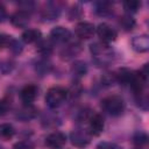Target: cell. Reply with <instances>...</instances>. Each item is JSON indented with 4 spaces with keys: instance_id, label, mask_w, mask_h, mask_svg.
Returning <instances> with one entry per match:
<instances>
[{
    "instance_id": "6da1fadb",
    "label": "cell",
    "mask_w": 149,
    "mask_h": 149,
    "mask_svg": "<svg viewBox=\"0 0 149 149\" xmlns=\"http://www.w3.org/2000/svg\"><path fill=\"white\" fill-rule=\"evenodd\" d=\"M66 95H68V92L65 88L61 86H54L48 90L45 95V102L48 104L49 107L56 108L64 102V100L66 99Z\"/></svg>"
},
{
    "instance_id": "7a4b0ae2",
    "label": "cell",
    "mask_w": 149,
    "mask_h": 149,
    "mask_svg": "<svg viewBox=\"0 0 149 149\" xmlns=\"http://www.w3.org/2000/svg\"><path fill=\"white\" fill-rule=\"evenodd\" d=\"M101 106L107 113H109L111 115H114V116L120 115L125 109L123 99L119 95H109V97L105 98L101 101Z\"/></svg>"
},
{
    "instance_id": "3957f363",
    "label": "cell",
    "mask_w": 149,
    "mask_h": 149,
    "mask_svg": "<svg viewBox=\"0 0 149 149\" xmlns=\"http://www.w3.org/2000/svg\"><path fill=\"white\" fill-rule=\"evenodd\" d=\"M66 143V135L61 132H54L45 137V146L50 149H61Z\"/></svg>"
},
{
    "instance_id": "277c9868",
    "label": "cell",
    "mask_w": 149,
    "mask_h": 149,
    "mask_svg": "<svg viewBox=\"0 0 149 149\" xmlns=\"http://www.w3.org/2000/svg\"><path fill=\"white\" fill-rule=\"evenodd\" d=\"M97 34L100 37V40L105 43H109L115 41L116 38V31L107 23H100L97 28Z\"/></svg>"
},
{
    "instance_id": "5b68a950",
    "label": "cell",
    "mask_w": 149,
    "mask_h": 149,
    "mask_svg": "<svg viewBox=\"0 0 149 149\" xmlns=\"http://www.w3.org/2000/svg\"><path fill=\"white\" fill-rule=\"evenodd\" d=\"M95 33V28L92 23L90 22H79L77 26H76V34L78 37L80 38H84V40H87V38H91Z\"/></svg>"
},
{
    "instance_id": "8992f818",
    "label": "cell",
    "mask_w": 149,
    "mask_h": 149,
    "mask_svg": "<svg viewBox=\"0 0 149 149\" xmlns=\"http://www.w3.org/2000/svg\"><path fill=\"white\" fill-rule=\"evenodd\" d=\"M50 37L51 40H54L55 42H66L70 40L71 37V33L69 29L64 28V27H55L51 31H50Z\"/></svg>"
},
{
    "instance_id": "52a82bcc",
    "label": "cell",
    "mask_w": 149,
    "mask_h": 149,
    "mask_svg": "<svg viewBox=\"0 0 149 149\" xmlns=\"http://www.w3.org/2000/svg\"><path fill=\"white\" fill-rule=\"evenodd\" d=\"M21 99L26 104H31L37 97V87L35 85H26L20 92Z\"/></svg>"
},
{
    "instance_id": "ba28073f",
    "label": "cell",
    "mask_w": 149,
    "mask_h": 149,
    "mask_svg": "<svg viewBox=\"0 0 149 149\" xmlns=\"http://www.w3.org/2000/svg\"><path fill=\"white\" fill-rule=\"evenodd\" d=\"M104 130V118L100 114H94L90 119V132L93 135H99Z\"/></svg>"
},
{
    "instance_id": "9c48e42d",
    "label": "cell",
    "mask_w": 149,
    "mask_h": 149,
    "mask_svg": "<svg viewBox=\"0 0 149 149\" xmlns=\"http://www.w3.org/2000/svg\"><path fill=\"white\" fill-rule=\"evenodd\" d=\"M71 142L77 147H84L90 142V137L84 130H74L71 133Z\"/></svg>"
},
{
    "instance_id": "30bf717a",
    "label": "cell",
    "mask_w": 149,
    "mask_h": 149,
    "mask_svg": "<svg viewBox=\"0 0 149 149\" xmlns=\"http://www.w3.org/2000/svg\"><path fill=\"white\" fill-rule=\"evenodd\" d=\"M12 23L16 27H26L29 22V14L27 12H23V10H19L16 12L12 19H10Z\"/></svg>"
},
{
    "instance_id": "8fae6325",
    "label": "cell",
    "mask_w": 149,
    "mask_h": 149,
    "mask_svg": "<svg viewBox=\"0 0 149 149\" xmlns=\"http://www.w3.org/2000/svg\"><path fill=\"white\" fill-rule=\"evenodd\" d=\"M41 38V31L37 29H27L22 34V40L26 43H34Z\"/></svg>"
},
{
    "instance_id": "7c38bea8",
    "label": "cell",
    "mask_w": 149,
    "mask_h": 149,
    "mask_svg": "<svg viewBox=\"0 0 149 149\" xmlns=\"http://www.w3.org/2000/svg\"><path fill=\"white\" fill-rule=\"evenodd\" d=\"M133 47L135 50L140 51V52H143V51H147L148 48H149V41H148V37L147 36H139V37H135L133 40Z\"/></svg>"
},
{
    "instance_id": "4fadbf2b",
    "label": "cell",
    "mask_w": 149,
    "mask_h": 149,
    "mask_svg": "<svg viewBox=\"0 0 149 149\" xmlns=\"http://www.w3.org/2000/svg\"><path fill=\"white\" fill-rule=\"evenodd\" d=\"M15 130L12 125L9 123H1L0 125V137L3 140H9L14 136Z\"/></svg>"
},
{
    "instance_id": "5bb4252c",
    "label": "cell",
    "mask_w": 149,
    "mask_h": 149,
    "mask_svg": "<svg viewBox=\"0 0 149 149\" xmlns=\"http://www.w3.org/2000/svg\"><path fill=\"white\" fill-rule=\"evenodd\" d=\"M140 6H141V2L136 1V0H129V1H125L123 2V7L128 12H136Z\"/></svg>"
},
{
    "instance_id": "9a60e30c",
    "label": "cell",
    "mask_w": 149,
    "mask_h": 149,
    "mask_svg": "<svg viewBox=\"0 0 149 149\" xmlns=\"http://www.w3.org/2000/svg\"><path fill=\"white\" fill-rule=\"evenodd\" d=\"M121 23L123 24V27H125L126 29H132V27H133V24H134V21L132 20V17H130V19L123 17V19L121 20Z\"/></svg>"
},
{
    "instance_id": "2e32d148",
    "label": "cell",
    "mask_w": 149,
    "mask_h": 149,
    "mask_svg": "<svg viewBox=\"0 0 149 149\" xmlns=\"http://www.w3.org/2000/svg\"><path fill=\"white\" fill-rule=\"evenodd\" d=\"M98 149H120V148L113 143H100L98 146Z\"/></svg>"
},
{
    "instance_id": "e0dca14e",
    "label": "cell",
    "mask_w": 149,
    "mask_h": 149,
    "mask_svg": "<svg viewBox=\"0 0 149 149\" xmlns=\"http://www.w3.org/2000/svg\"><path fill=\"white\" fill-rule=\"evenodd\" d=\"M5 16H6V10H5V7H3L2 5H0V22H1V21H3Z\"/></svg>"
},
{
    "instance_id": "ac0fdd59",
    "label": "cell",
    "mask_w": 149,
    "mask_h": 149,
    "mask_svg": "<svg viewBox=\"0 0 149 149\" xmlns=\"http://www.w3.org/2000/svg\"><path fill=\"white\" fill-rule=\"evenodd\" d=\"M7 42H8L7 36H0V48L5 47V45L7 44Z\"/></svg>"
},
{
    "instance_id": "d6986e66",
    "label": "cell",
    "mask_w": 149,
    "mask_h": 149,
    "mask_svg": "<svg viewBox=\"0 0 149 149\" xmlns=\"http://www.w3.org/2000/svg\"><path fill=\"white\" fill-rule=\"evenodd\" d=\"M0 149H1V148H0Z\"/></svg>"
}]
</instances>
